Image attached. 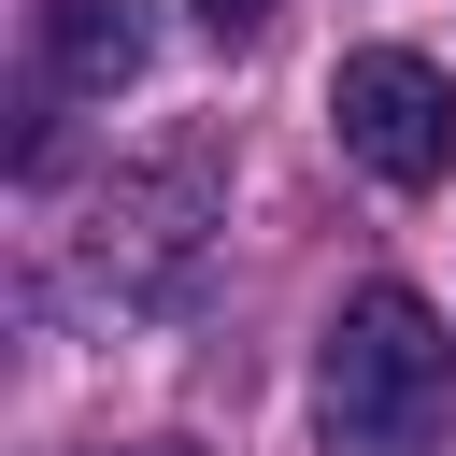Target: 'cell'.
Listing matches in <instances>:
<instances>
[{
	"label": "cell",
	"instance_id": "6da1fadb",
	"mask_svg": "<svg viewBox=\"0 0 456 456\" xmlns=\"http://www.w3.org/2000/svg\"><path fill=\"white\" fill-rule=\"evenodd\" d=\"M456 413V342L413 285H356L328 314V356H314V428L328 456H428Z\"/></svg>",
	"mask_w": 456,
	"mask_h": 456
},
{
	"label": "cell",
	"instance_id": "8992f818",
	"mask_svg": "<svg viewBox=\"0 0 456 456\" xmlns=\"http://www.w3.org/2000/svg\"><path fill=\"white\" fill-rule=\"evenodd\" d=\"M128 456H200V442H128Z\"/></svg>",
	"mask_w": 456,
	"mask_h": 456
},
{
	"label": "cell",
	"instance_id": "5b68a950",
	"mask_svg": "<svg viewBox=\"0 0 456 456\" xmlns=\"http://www.w3.org/2000/svg\"><path fill=\"white\" fill-rule=\"evenodd\" d=\"M185 14H200L214 43H256V28H271V0H185Z\"/></svg>",
	"mask_w": 456,
	"mask_h": 456
},
{
	"label": "cell",
	"instance_id": "7a4b0ae2",
	"mask_svg": "<svg viewBox=\"0 0 456 456\" xmlns=\"http://www.w3.org/2000/svg\"><path fill=\"white\" fill-rule=\"evenodd\" d=\"M328 128L370 185H442L456 171V86L413 57V43H356L328 71Z\"/></svg>",
	"mask_w": 456,
	"mask_h": 456
},
{
	"label": "cell",
	"instance_id": "277c9868",
	"mask_svg": "<svg viewBox=\"0 0 456 456\" xmlns=\"http://www.w3.org/2000/svg\"><path fill=\"white\" fill-rule=\"evenodd\" d=\"M142 0H43V86L57 100H114V86H142Z\"/></svg>",
	"mask_w": 456,
	"mask_h": 456
},
{
	"label": "cell",
	"instance_id": "3957f363",
	"mask_svg": "<svg viewBox=\"0 0 456 456\" xmlns=\"http://www.w3.org/2000/svg\"><path fill=\"white\" fill-rule=\"evenodd\" d=\"M200 228H214V142H171L157 171H114L86 256H100L114 299H171V285L200 271Z\"/></svg>",
	"mask_w": 456,
	"mask_h": 456
}]
</instances>
